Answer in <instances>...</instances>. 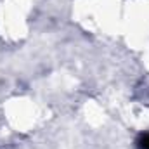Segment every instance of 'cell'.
Listing matches in <instances>:
<instances>
[{
	"label": "cell",
	"mask_w": 149,
	"mask_h": 149,
	"mask_svg": "<svg viewBox=\"0 0 149 149\" xmlns=\"http://www.w3.org/2000/svg\"><path fill=\"white\" fill-rule=\"evenodd\" d=\"M141 148H142V149H149V134H148V135H144V139H142V144H141Z\"/></svg>",
	"instance_id": "cell-1"
}]
</instances>
